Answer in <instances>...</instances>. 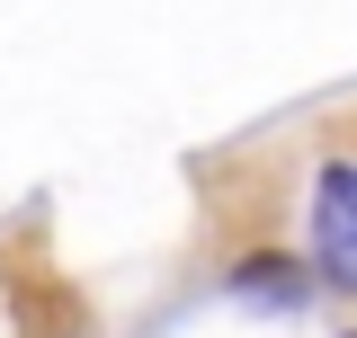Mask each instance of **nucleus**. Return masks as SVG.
I'll list each match as a JSON object with an SVG mask.
<instances>
[{"instance_id":"nucleus-1","label":"nucleus","mask_w":357,"mask_h":338,"mask_svg":"<svg viewBox=\"0 0 357 338\" xmlns=\"http://www.w3.org/2000/svg\"><path fill=\"white\" fill-rule=\"evenodd\" d=\"M312 241H321V267L357 285V169H321V196H312Z\"/></svg>"}]
</instances>
